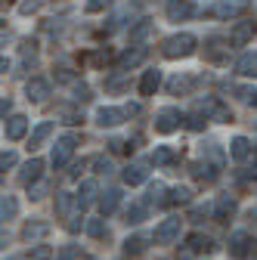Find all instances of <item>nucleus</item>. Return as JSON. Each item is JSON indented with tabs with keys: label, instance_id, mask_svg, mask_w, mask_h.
<instances>
[{
	"label": "nucleus",
	"instance_id": "16",
	"mask_svg": "<svg viewBox=\"0 0 257 260\" xmlns=\"http://www.w3.org/2000/svg\"><path fill=\"white\" fill-rule=\"evenodd\" d=\"M25 96H28V103H44L50 96V81L47 78H31L25 84Z\"/></svg>",
	"mask_w": 257,
	"mask_h": 260
},
{
	"label": "nucleus",
	"instance_id": "5",
	"mask_svg": "<svg viewBox=\"0 0 257 260\" xmlns=\"http://www.w3.org/2000/svg\"><path fill=\"white\" fill-rule=\"evenodd\" d=\"M180 226H183V220L180 217H168V220H162L155 226V245H174L177 239H180Z\"/></svg>",
	"mask_w": 257,
	"mask_h": 260
},
{
	"label": "nucleus",
	"instance_id": "35",
	"mask_svg": "<svg viewBox=\"0 0 257 260\" xmlns=\"http://www.w3.org/2000/svg\"><path fill=\"white\" fill-rule=\"evenodd\" d=\"M87 59H90V65L103 69V65H109V62H112V50H109V47H100V50H93Z\"/></svg>",
	"mask_w": 257,
	"mask_h": 260
},
{
	"label": "nucleus",
	"instance_id": "54",
	"mask_svg": "<svg viewBox=\"0 0 257 260\" xmlns=\"http://www.w3.org/2000/svg\"><path fill=\"white\" fill-rule=\"evenodd\" d=\"M59 81H72V72L69 69H59Z\"/></svg>",
	"mask_w": 257,
	"mask_h": 260
},
{
	"label": "nucleus",
	"instance_id": "21",
	"mask_svg": "<svg viewBox=\"0 0 257 260\" xmlns=\"http://www.w3.org/2000/svg\"><path fill=\"white\" fill-rule=\"evenodd\" d=\"M50 233V223H44V220H28L25 226H22V239L25 242H38V239H44Z\"/></svg>",
	"mask_w": 257,
	"mask_h": 260
},
{
	"label": "nucleus",
	"instance_id": "44",
	"mask_svg": "<svg viewBox=\"0 0 257 260\" xmlns=\"http://www.w3.org/2000/svg\"><path fill=\"white\" fill-rule=\"evenodd\" d=\"M75 103H90V87L87 84H75Z\"/></svg>",
	"mask_w": 257,
	"mask_h": 260
},
{
	"label": "nucleus",
	"instance_id": "43",
	"mask_svg": "<svg viewBox=\"0 0 257 260\" xmlns=\"http://www.w3.org/2000/svg\"><path fill=\"white\" fill-rule=\"evenodd\" d=\"M59 115H62V124H81V121H84V115H81L78 109H62Z\"/></svg>",
	"mask_w": 257,
	"mask_h": 260
},
{
	"label": "nucleus",
	"instance_id": "13",
	"mask_svg": "<svg viewBox=\"0 0 257 260\" xmlns=\"http://www.w3.org/2000/svg\"><path fill=\"white\" fill-rule=\"evenodd\" d=\"M254 31H257V25H254L251 19L236 22V25H233V31H230V44H233V47H245V44L254 38Z\"/></svg>",
	"mask_w": 257,
	"mask_h": 260
},
{
	"label": "nucleus",
	"instance_id": "38",
	"mask_svg": "<svg viewBox=\"0 0 257 260\" xmlns=\"http://www.w3.org/2000/svg\"><path fill=\"white\" fill-rule=\"evenodd\" d=\"M28 260H53V248L50 245H35L28 251Z\"/></svg>",
	"mask_w": 257,
	"mask_h": 260
},
{
	"label": "nucleus",
	"instance_id": "27",
	"mask_svg": "<svg viewBox=\"0 0 257 260\" xmlns=\"http://www.w3.org/2000/svg\"><path fill=\"white\" fill-rule=\"evenodd\" d=\"M236 72L242 78H257V53H242L236 62Z\"/></svg>",
	"mask_w": 257,
	"mask_h": 260
},
{
	"label": "nucleus",
	"instance_id": "45",
	"mask_svg": "<svg viewBox=\"0 0 257 260\" xmlns=\"http://www.w3.org/2000/svg\"><path fill=\"white\" fill-rule=\"evenodd\" d=\"M93 168H96V174H109L112 171V161L106 155H100V158H93Z\"/></svg>",
	"mask_w": 257,
	"mask_h": 260
},
{
	"label": "nucleus",
	"instance_id": "58",
	"mask_svg": "<svg viewBox=\"0 0 257 260\" xmlns=\"http://www.w3.org/2000/svg\"><path fill=\"white\" fill-rule=\"evenodd\" d=\"M254 149H257V146H254Z\"/></svg>",
	"mask_w": 257,
	"mask_h": 260
},
{
	"label": "nucleus",
	"instance_id": "8",
	"mask_svg": "<svg viewBox=\"0 0 257 260\" xmlns=\"http://www.w3.org/2000/svg\"><path fill=\"white\" fill-rule=\"evenodd\" d=\"M208 251H214V242H211V236H205V233H192V236H186V245H183L180 257L208 254Z\"/></svg>",
	"mask_w": 257,
	"mask_h": 260
},
{
	"label": "nucleus",
	"instance_id": "2",
	"mask_svg": "<svg viewBox=\"0 0 257 260\" xmlns=\"http://www.w3.org/2000/svg\"><path fill=\"white\" fill-rule=\"evenodd\" d=\"M81 140H78V134H66L62 140H56V146H53V155H50V165L59 171V168H66L69 161H72V155H75V146H78Z\"/></svg>",
	"mask_w": 257,
	"mask_h": 260
},
{
	"label": "nucleus",
	"instance_id": "14",
	"mask_svg": "<svg viewBox=\"0 0 257 260\" xmlns=\"http://www.w3.org/2000/svg\"><path fill=\"white\" fill-rule=\"evenodd\" d=\"M25 134H28V118H25V115H10V118L4 121V137H7V140L16 143V140H22Z\"/></svg>",
	"mask_w": 257,
	"mask_h": 260
},
{
	"label": "nucleus",
	"instance_id": "55",
	"mask_svg": "<svg viewBox=\"0 0 257 260\" xmlns=\"http://www.w3.org/2000/svg\"><path fill=\"white\" fill-rule=\"evenodd\" d=\"M248 103H251V106H257V93H251V100H248Z\"/></svg>",
	"mask_w": 257,
	"mask_h": 260
},
{
	"label": "nucleus",
	"instance_id": "41",
	"mask_svg": "<svg viewBox=\"0 0 257 260\" xmlns=\"http://www.w3.org/2000/svg\"><path fill=\"white\" fill-rule=\"evenodd\" d=\"M112 7V0H87L84 4V13H103V10H109Z\"/></svg>",
	"mask_w": 257,
	"mask_h": 260
},
{
	"label": "nucleus",
	"instance_id": "49",
	"mask_svg": "<svg viewBox=\"0 0 257 260\" xmlns=\"http://www.w3.org/2000/svg\"><path fill=\"white\" fill-rule=\"evenodd\" d=\"M81 226H87V220H84L81 214H75V217L69 220V230H72V233H78V230H81Z\"/></svg>",
	"mask_w": 257,
	"mask_h": 260
},
{
	"label": "nucleus",
	"instance_id": "18",
	"mask_svg": "<svg viewBox=\"0 0 257 260\" xmlns=\"http://www.w3.org/2000/svg\"><path fill=\"white\" fill-rule=\"evenodd\" d=\"M146 205H155V208H165L171 205V189L165 183H149V195H146Z\"/></svg>",
	"mask_w": 257,
	"mask_h": 260
},
{
	"label": "nucleus",
	"instance_id": "7",
	"mask_svg": "<svg viewBox=\"0 0 257 260\" xmlns=\"http://www.w3.org/2000/svg\"><path fill=\"white\" fill-rule=\"evenodd\" d=\"M146 56H149L146 47H127V50L115 59V69H118V72H131V69H137L140 62H146Z\"/></svg>",
	"mask_w": 257,
	"mask_h": 260
},
{
	"label": "nucleus",
	"instance_id": "25",
	"mask_svg": "<svg viewBox=\"0 0 257 260\" xmlns=\"http://www.w3.org/2000/svg\"><path fill=\"white\" fill-rule=\"evenodd\" d=\"M149 161H152L155 168H168V165H174V161H177V152L171 146H155L152 155H149Z\"/></svg>",
	"mask_w": 257,
	"mask_h": 260
},
{
	"label": "nucleus",
	"instance_id": "57",
	"mask_svg": "<svg viewBox=\"0 0 257 260\" xmlns=\"http://www.w3.org/2000/svg\"><path fill=\"white\" fill-rule=\"evenodd\" d=\"M7 260H22V257H7Z\"/></svg>",
	"mask_w": 257,
	"mask_h": 260
},
{
	"label": "nucleus",
	"instance_id": "9",
	"mask_svg": "<svg viewBox=\"0 0 257 260\" xmlns=\"http://www.w3.org/2000/svg\"><path fill=\"white\" fill-rule=\"evenodd\" d=\"M245 13V0H220V4L208 7V16L214 19H236Z\"/></svg>",
	"mask_w": 257,
	"mask_h": 260
},
{
	"label": "nucleus",
	"instance_id": "39",
	"mask_svg": "<svg viewBox=\"0 0 257 260\" xmlns=\"http://www.w3.org/2000/svg\"><path fill=\"white\" fill-rule=\"evenodd\" d=\"M205 124H208V118H205L202 112H192V115H186V127H189V130H205Z\"/></svg>",
	"mask_w": 257,
	"mask_h": 260
},
{
	"label": "nucleus",
	"instance_id": "28",
	"mask_svg": "<svg viewBox=\"0 0 257 260\" xmlns=\"http://www.w3.org/2000/svg\"><path fill=\"white\" fill-rule=\"evenodd\" d=\"M96 195H100L96 183H93V180H84V183H81V189H78V205H81V208H90L93 202H100Z\"/></svg>",
	"mask_w": 257,
	"mask_h": 260
},
{
	"label": "nucleus",
	"instance_id": "11",
	"mask_svg": "<svg viewBox=\"0 0 257 260\" xmlns=\"http://www.w3.org/2000/svg\"><path fill=\"white\" fill-rule=\"evenodd\" d=\"M192 177L202 180V183H214L220 177V165H217V161H211V158H199L196 165H192Z\"/></svg>",
	"mask_w": 257,
	"mask_h": 260
},
{
	"label": "nucleus",
	"instance_id": "46",
	"mask_svg": "<svg viewBox=\"0 0 257 260\" xmlns=\"http://www.w3.org/2000/svg\"><path fill=\"white\" fill-rule=\"evenodd\" d=\"M28 195H31L35 202H41L44 195H47V183H35V186H28Z\"/></svg>",
	"mask_w": 257,
	"mask_h": 260
},
{
	"label": "nucleus",
	"instance_id": "36",
	"mask_svg": "<svg viewBox=\"0 0 257 260\" xmlns=\"http://www.w3.org/2000/svg\"><path fill=\"white\" fill-rule=\"evenodd\" d=\"M192 202V189L189 186H174L171 189V205H189Z\"/></svg>",
	"mask_w": 257,
	"mask_h": 260
},
{
	"label": "nucleus",
	"instance_id": "32",
	"mask_svg": "<svg viewBox=\"0 0 257 260\" xmlns=\"http://www.w3.org/2000/svg\"><path fill=\"white\" fill-rule=\"evenodd\" d=\"M146 251V239L143 236H131L124 242V257H140Z\"/></svg>",
	"mask_w": 257,
	"mask_h": 260
},
{
	"label": "nucleus",
	"instance_id": "51",
	"mask_svg": "<svg viewBox=\"0 0 257 260\" xmlns=\"http://www.w3.org/2000/svg\"><path fill=\"white\" fill-rule=\"evenodd\" d=\"M84 165H87V161H75L72 171H69V180H78V177H81V171H84Z\"/></svg>",
	"mask_w": 257,
	"mask_h": 260
},
{
	"label": "nucleus",
	"instance_id": "1",
	"mask_svg": "<svg viewBox=\"0 0 257 260\" xmlns=\"http://www.w3.org/2000/svg\"><path fill=\"white\" fill-rule=\"evenodd\" d=\"M199 50V38L189 35V31H180V35H171L165 44H162V56L165 59H186Z\"/></svg>",
	"mask_w": 257,
	"mask_h": 260
},
{
	"label": "nucleus",
	"instance_id": "53",
	"mask_svg": "<svg viewBox=\"0 0 257 260\" xmlns=\"http://www.w3.org/2000/svg\"><path fill=\"white\" fill-rule=\"evenodd\" d=\"M239 180H245V183L257 180V165H254V168H245V174H239Z\"/></svg>",
	"mask_w": 257,
	"mask_h": 260
},
{
	"label": "nucleus",
	"instance_id": "19",
	"mask_svg": "<svg viewBox=\"0 0 257 260\" xmlns=\"http://www.w3.org/2000/svg\"><path fill=\"white\" fill-rule=\"evenodd\" d=\"M121 180H124L127 186H143V183L149 180V171H146L143 161H134V165H127V168H124Z\"/></svg>",
	"mask_w": 257,
	"mask_h": 260
},
{
	"label": "nucleus",
	"instance_id": "56",
	"mask_svg": "<svg viewBox=\"0 0 257 260\" xmlns=\"http://www.w3.org/2000/svg\"><path fill=\"white\" fill-rule=\"evenodd\" d=\"M10 4H13V0H4V7H10Z\"/></svg>",
	"mask_w": 257,
	"mask_h": 260
},
{
	"label": "nucleus",
	"instance_id": "47",
	"mask_svg": "<svg viewBox=\"0 0 257 260\" xmlns=\"http://www.w3.org/2000/svg\"><path fill=\"white\" fill-rule=\"evenodd\" d=\"M56 260H78V248H75V245H66V248L59 251V257H56Z\"/></svg>",
	"mask_w": 257,
	"mask_h": 260
},
{
	"label": "nucleus",
	"instance_id": "20",
	"mask_svg": "<svg viewBox=\"0 0 257 260\" xmlns=\"http://www.w3.org/2000/svg\"><path fill=\"white\" fill-rule=\"evenodd\" d=\"M41 174H44V161L41 158H31V161H25V165H22L19 180L25 186H35V183H41Z\"/></svg>",
	"mask_w": 257,
	"mask_h": 260
},
{
	"label": "nucleus",
	"instance_id": "37",
	"mask_svg": "<svg viewBox=\"0 0 257 260\" xmlns=\"http://www.w3.org/2000/svg\"><path fill=\"white\" fill-rule=\"evenodd\" d=\"M35 62H38V44L25 41L22 44V65H35Z\"/></svg>",
	"mask_w": 257,
	"mask_h": 260
},
{
	"label": "nucleus",
	"instance_id": "34",
	"mask_svg": "<svg viewBox=\"0 0 257 260\" xmlns=\"http://www.w3.org/2000/svg\"><path fill=\"white\" fill-rule=\"evenodd\" d=\"M84 233L93 236V239H103V236H106V220H103V217H90L87 226H84Z\"/></svg>",
	"mask_w": 257,
	"mask_h": 260
},
{
	"label": "nucleus",
	"instance_id": "40",
	"mask_svg": "<svg viewBox=\"0 0 257 260\" xmlns=\"http://www.w3.org/2000/svg\"><path fill=\"white\" fill-rule=\"evenodd\" d=\"M44 4H47V0H22V4H19V13H22V16H31V13H38Z\"/></svg>",
	"mask_w": 257,
	"mask_h": 260
},
{
	"label": "nucleus",
	"instance_id": "12",
	"mask_svg": "<svg viewBox=\"0 0 257 260\" xmlns=\"http://www.w3.org/2000/svg\"><path fill=\"white\" fill-rule=\"evenodd\" d=\"M75 211L81 214L78 195H72V192H56V214H59L62 220H72V217H75Z\"/></svg>",
	"mask_w": 257,
	"mask_h": 260
},
{
	"label": "nucleus",
	"instance_id": "3",
	"mask_svg": "<svg viewBox=\"0 0 257 260\" xmlns=\"http://www.w3.org/2000/svg\"><path fill=\"white\" fill-rule=\"evenodd\" d=\"M183 121H186V118H183L180 109H174V106H165V109L155 112V130H158V134H174V130H180Z\"/></svg>",
	"mask_w": 257,
	"mask_h": 260
},
{
	"label": "nucleus",
	"instance_id": "24",
	"mask_svg": "<svg viewBox=\"0 0 257 260\" xmlns=\"http://www.w3.org/2000/svg\"><path fill=\"white\" fill-rule=\"evenodd\" d=\"M158 87H162V72H158V69L143 72V78H140V93H143V96H155Z\"/></svg>",
	"mask_w": 257,
	"mask_h": 260
},
{
	"label": "nucleus",
	"instance_id": "59",
	"mask_svg": "<svg viewBox=\"0 0 257 260\" xmlns=\"http://www.w3.org/2000/svg\"><path fill=\"white\" fill-rule=\"evenodd\" d=\"M205 260H208V257H205Z\"/></svg>",
	"mask_w": 257,
	"mask_h": 260
},
{
	"label": "nucleus",
	"instance_id": "23",
	"mask_svg": "<svg viewBox=\"0 0 257 260\" xmlns=\"http://www.w3.org/2000/svg\"><path fill=\"white\" fill-rule=\"evenodd\" d=\"M146 217H149V205L146 202H131V208L124 211V223L127 226H140Z\"/></svg>",
	"mask_w": 257,
	"mask_h": 260
},
{
	"label": "nucleus",
	"instance_id": "4",
	"mask_svg": "<svg viewBox=\"0 0 257 260\" xmlns=\"http://www.w3.org/2000/svg\"><path fill=\"white\" fill-rule=\"evenodd\" d=\"M196 112H202L208 121H233V112L223 106L217 96H205V100H199V106H196Z\"/></svg>",
	"mask_w": 257,
	"mask_h": 260
},
{
	"label": "nucleus",
	"instance_id": "31",
	"mask_svg": "<svg viewBox=\"0 0 257 260\" xmlns=\"http://www.w3.org/2000/svg\"><path fill=\"white\" fill-rule=\"evenodd\" d=\"M152 31H155V22H152V19H140V25H134V28H131V41L140 47V41H146Z\"/></svg>",
	"mask_w": 257,
	"mask_h": 260
},
{
	"label": "nucleus",
	"instance_id": "33",
	"mask_svg": "<svg viewBox=\"0 0 257 260\" xmlns=\"http://www.w3.org/2000/svg\"><path fill=\"white\" fill-rule=\"evenodd\" d=\"M192 84H196L192 78H186V75H174V78L168 81V90H171V93H189Z\"/></svg>",
	"mask_w": 257,
	"mask_h": 260
},
{
	"label": "nucleus",
	"instance_id": "48",
	"mask_svg": "<svg viewBox=\"0 0 257 260\" xmlns=\"http://www.w3.org/2000/svg\"><path fill=\"white\" fill-rule=\"evenodd\" d=\"M127 87V81H121V78H112V81H106V90L109 93H121Z\"/></svg>",
	"mask_w": 257,
	"mask_h": 260
},
{
	"label": "nucleus",
	"instance_id": "6",
	"mask_svg": "<svg viewBox=\"0 0 257 260\" xmlns=\"http://www.w3.org/2000/svg\"><path fill=\"white\" fill-rule=\"evenodd\" d=\"M227 248H230V257H233V260H245V257L257 248V239H251L248 233H233Z\"/></svg>",
	"mask_w": 257,
	"mask_h": 260
},
{
	"label": "nucleus",
	"instance_id": "52",
	"mask_svg": "<svg viewBox=\"0 0 257 260\" xmlns=\"http://www.w3.org/2000/svg\"><path fill=\"white\" fill-rule=\"evenodd\" d=\"M10 112H13V103H10L7 96H4V103H0V118L7 121V118H10Z\"/></svg>",
	"mask_w": 257,
	"mask_h": 260
},
{
	"label": "nucleus",
	"instance_id": "15",
	"mask_svg": "<svg viewBox=\"0 0 257 260\" xmlns=\"http://www.w3.org/2000/svg\"><path fill=\"white\" fill-rule=\"evenodd\" d=\"M165 13H168L171 22H186L192 13H196V7H192V0H168Z\"/></svg>",
	"mask_w": 257,
	"mask_h": 260
},
{
	"label": "nucleus",
	"instance_id": "22",
	"mask_svg": "<svg viewBox=\"0 0 257 260\" xmlns=\"http://www.w3.org/2000/svg\"><path fill=\"white\" fill-rule=\"evenodd\" d=\"M50 134H53V121H41L35 130H31V140H28V149L35 152V149H41L47 140H50Z\"/></svg>",
	"mask_w": 257,
	"mask_h": 260
},
{
	"label": "nucleus",
	"instance_id": "50",
	"mask_svg": "<svg viewBox=\"0 0 257 260\" xmlns=\"http://www.w3.org/2000/svg\"><path fill=\"white\" fill-rule=\"evenodd\" d=\"M140 112H143V106H137V103L124 106V115H127V118H140Z\"/></svg>",
	"mask_w": 257,
	"mask_h": 260
},
{
	"label": "nucleus",
	"instance_id": "26",
	"mask_svg": "<svg viewBox=\"0 0 257 260\" xmlns=\"http://www.w3.org/2000/svg\"><path fill=\"white\" fill-rule=\"evenodd\" d=\"M118 205H121V189H106V192L100 195V214H103V217L115 214Z\"/></svg>",
	"mask_w": 257,
	"mask_h": 260
},
{
	"label": "nucleus",
	"instance_id": "30",
	"mask_svg": "<svg viewBox=\"0 0 257 260\" xmlns=\"http://www.w3.org/2000/svg\"><path fill=\"white\" fill-rule=\"evenodd\" d=\"M16 214H19V202H16V195H4V199H0V220L10 223V220H16Z\"/></svg>",
	"mask_w": 257,
	"mask_h": 260
},
{
	"label": "nucleus",
	"instance_id": "29",
	"mask_svg": "<svg viewBox=\"0 0 257 260\" xmlns=\"http://www.w3.org/2000/svg\"><path fill=\"white\" fill-rule=\"evenodd\" d=\"M230 155H233L236 161H248V158H251V140H248V137H233Z\"/></svg>",
	"mask_w": 257,
	"mask_h": 260
},
{
	"label": "nucleus",
	"instance_id": "42",
	"mask_svg": "<svg viewBox=\"0 0 257 260\" xmlns=\"http://www.w3.org/2000/svg\"><path fill=\"white\" fill-rule=\"evenodd\" d=\"M16 165H19L16 152H4V155H0V171H4V174H7V171H13Z\"/></svg>",
	"mask_w": 257,
	"mask_h": 260
},
{
	"label": "nucleus",
	"instance_id": "10",
	"mask_svg": "<svg viewBox=\"0 0 257 260\" xmlns=\"http://www.w3.org/2000/svg\"><path fill=\"white\" fill-rule=\"evenodd\" d=\"M236 211H239V205H236L233 195H220V199L214 202V208H211V217H214L217 223H230V220L236 217Z\"/></svg>",
	"mask_w": 257,
	"mask_h": 260
},
{
	"label": "nucleus",
	"instance_id": "17",
	"mask_svg": "<svg viewBox=\"0 0 257 260\" xmlns=\"http://www.w3.org/2000/svg\"><path fill=\"white\" fill-rule=\"evenodd\" d=\"M124 109H115V106H103V109H96V124L100 127H118L124 124Z\"/></svg>",
	"mask_w": 257,
	"mask_h": 260
}]
</instances>
